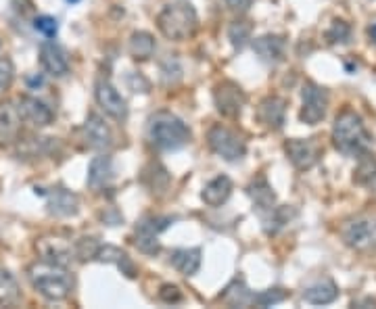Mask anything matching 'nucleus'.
Listing matches in <instances>:
<instances>
[{
    "label": "nucleus",
    "instance_id": "nucleus-4",
    "mask_svg": "<svg viewBox=\"0 0 376 309\" xmlns=\"http://www.w3.org/2000/svg\"><path fill=\"white\" fill-rule=\"evenodd\" d=\"M197 26H199V17H197L195 6L184 0L168 4L157 17L159 31L168 40H174V42H184V40L193 38V34L197 31Z\"/></svg>",
    "mask_w": 376,
    "mask_h": 309
},
{
    "label": "nucleus",
    "instance_id": "nucleus-12",
    "mask_svg": "<svg viewBox=\"0 0 376 309\" xmlns=\"http://www.w3.org/2000/svg\"><path fill=\"white\" fill-rule=\"evenodd\" d=\"M21 113L17 103L0 101V146H13L21 136Z\"/></svg>",
    "mask_w": 376,
    "mask_h": 309
},
{
    "label": "nucleus",
    "instance_id": "nucleus-7",
    "mask_svg": "<svg viewBox=\"0 0 376 309\" xmlns=\"http://www.w3.org/2000/svg\"><path fill=\"white\" fill-rule=\"evenodd\" d=\"M341 238L349 249L376 251V220H351L341 228Z\"/></svg>",
    "mask_w": 376,
    "mask_h": 309
},
{
    "label": "nucleus",
    "instance_id": "nucleus-19",
    "mask_svg": "<svg viewBox=\"0 0 376 309\" xmlns=\"http://www.w3.org/2000/svg\"><path fill=\"white\" fill-rule=\"evenodd\" d=\"M247 195L253 201V207L258 209L261 218H265L274 207H276V195L270 186V182L265 180V176H258L249 186H247Z\"/></svg>",
    "mask_w": 376,
    "mask_h": 309
},
{
    "label": "nucleus",
    "instance_id": "nucleus-17",
    "mask_svg": "<svg viewBox=\"0 0 376 309\" xmlns=\"http://www.w3.org/2000/svg\"><path fill=\"white\" fill-rule=\"evenodd\" d=\"M40 65L49 76H55V78H63L69 71L67 53L57 42H44L40 46Z\"/></svg>",
    "mask_w": 376,
    "mask_h": 309
},
{
    "label": "nucleus",
    "instance_id": "nucleus-26",
    "mask_svg": "<svg viewBox=\"0 0 376 309\" xmlns=\"http://www.w3.org/2000/svg\"><path fill=\"white\" fill-rule=\"evenodd\" d=\"M96 259L103 261V263H116L117 268H119L126 276H130V278L136 274V268H134L132 259L128 257L126 251H121V249H117V247H111V245L101 247L98 253H96Z\"/></svg>",
    "mask_w": 376,
    "mask_h": 309
},
{
    "label": "nucleus",
    "instance_id": "nucleus-22",
    "mask_svg": "<svg viewBox=\"0 0 376 309\" xmlns=\"http://www.w3.org/2000/svg\"><path fill=\"white\" fill-rule=\"evenodd\" d=\"M111 178H113V161H111V157H105V155L94 157L90 168H88V186L92 191H101V188H105L111 182Z\"/></svg>",
    "mask_w": 376,
    "mask_h": 309
},
{
    "label": "nucleus",
    "instance_id": "nucleus-1",
    "mask_svg": "<svg viewBox=\"0 0 376 309\" xmlns=\"http://www.w3.org/2000/svg\"><path fill=\"white\" fill-rule=\"evenodd\" d=\"M146 141L157 151H178L190 142V130L174 113L157 111L148 117Z\"/></svg>",
    "mask_w": 376,
    "mask_h": 309
},
{
    "label": "nucleus",
    "instance_id": "nucleus-24",
    "mask_svg": "<svg viewBox=\"0 0 376 309\" xmlns=\"http://www.w3.org/2000/svg\"><path fill=\"white\" fill-rule=\"evenodd\" d=\"M170 261L182 276H193L201 268V249H176Z\"/></svg>",
    "mask_w": 376,
    "mask_h": 309
},
{
    "label": "nucleus",
    "instance_id": "nucleus-5",
    "mask_svg": "<svg viewBox=\"0 0 376 309\" xmlns=\"http://www.w3.org/2000/svg\"><path fill=\"white\" fill-rule=\"evenodd\" d=\"M207 142L215 155H220L224 161H230V163L240 161L247 153V142L243 141V136H238L236 132L224 126H213L207 134Z\"/></svg>",
    "mask_w": 376,
    "mask_h": 309
},
{
    "label": "nucleus",
    "instance_id": "nucleus-6",
    "mask_svg": "<svg viewBox=\"0 0 376 309\" xmlns=\"http://www.w3.org/2000/svg\"><path fill=\"white\" fill-rule=\"evenodd\" d=\"M301 98H303V107L299 113V119L308 126L320 123L328 111V92L314 82H305L301 88Z\"/></svg>",
    "mask_w": 376,
    "mask_h": 309
},
{
    "label": "nucleus",
    "instance_id": "nucleus-39",
    "mask_svg": "<svg viewBox=\"0 0 376 309\" xmlns=\"http://www.w3.org/2000/svg\"><path fill=\"white\" fill-rule=\"evenodd\" d=\"M69 2H78V0H69Z\"/></svg>",
    "mask_w": 376,
    "mask_h": 309
},
{
    "label": "nucleus",
    "instance_id": "nucleus-37",
    "mask_svg": "<svg viewBox=\"0 0 376 309\" xmlns=\"http://www.w3.org/2000/svg\"><path fill=\"white\" fill-rule=\"evenodd\" d=\"M232 11H249V6L253 4V0H224Z\"/></svg>",
    "mask_w": 376,
    "mask_h": 309
},
{
    "label": "nucleus",
    "instance_id": "nucleus-13",
    "mask_svg": "<svg viewBox=\"0 0 376 309\" xmlns=\"http://www.w3.org/2000/svg\"><path fill=\"white\" fill-rule=\"evenodd\" d=\"M36 251H38L42 261L63 265V268H67L76 259L73 247L69 243H65L63 238H57V236H42V238H38L36 240Z\"/></svg>",
    "mask_w": 376,
    "mask_h": 309
},
{
    "label": "nucleus",
    "instance_id": "nucleus-25",
    "mask_svg": "<svg viewBox=\"0 0 376 309\" xmlns=\"http://www.w3.org/2000/svg\"><path fill=\"white\" fill-rule=\"evenodd\" d=\"M220 299L226 305H230V308H249V305H255V293H251L243 280L232 282Z\"/></svg>",
    "mask_w": 376,
    "mask_h": 309
},
{
    "label": "nucleus",
    "instance_id": "nucleus-11",
    "mask_svg": "<svg viewBox=\"0 0 376 309\" xmlns=\"http://www.w3.org/2000/svg\"><path fill=\"white\" fill-rule=\"evenodd\" d=\"M285 153L297 169H312L320 161L322 148L314 138H290L285 142Z\"/></svg>",
    "mask_w": 376,
    "mask_h": 309
},
{
    "label": "nucleus",
    "instance_id": "nucleus-10",
    "mask_svg": "<svg viewBox=\"0 0 376 309\" xmlns=\"http://www.w3.org/2000/svg\"><path fill=\"white\" fill-rule=\"evenodd\" d=\"M94 96H96L98 107L107 113L109 117H113L117 121H123L128 117V105H126L123 96L119 94V90L107 78H98L96 80Z\"/></svg>",
    "mask_w": 376,
    "mask_h": 309
},
{
    "label": "nucleus",
    "instance_id": "nucleus-31",
    "mask_svg": "<svg viewBox=\"0 0 376 309\" xmlns=\"http://www.w3.org/2000/svg\"><path fill=\"white\" fill-rule=\"evenodd\" d=\"M228 38L234 49L238 51L245 49V44L251 40V26L247 21H232V26L228 28Z\"/></svg>",
    "mask_w": 376,
    "mask_h": 309
},
{
    "label": "nucleus",
    "instance_id": "nucleus-32",
    "mask_svg": "<svg viewBox=\"0 0 376 309\" xmlns=\"http://www.w3.org/2000/svg\"><path fill=\"white\" fill-rule=\"evenodd\" d=\"M287 299V293L283 288H270V290H261L255 295V305L260 308H270V305H276L280 301Z\"/></svg>",
    "mask_w": 376,
    "mask_h": 309
},
{
    "label": "nucleus",
    "instance_id": "nucleus-3",
    "mask_svg": "<svg viewBox=\"0 0 376 309\" xmlns=\"http://www.w3.org/2000/svg\"><path fill=\"white\" fill-rule=\"evenodd\" d=\"M332 144L343 155H364L370 146V134L362 117L351 109L337 115L332 126Z\"/></svg>",
    "mask_w": 376,
    "mask_h": 309
},
{
    "label": "nucleus",
    "instance_id": "nucleus-14",
    "mask_svg": "<svg viewBox=\"0 0 376 309\" xmlns=\"http://www.w3.org/2000/svg\"><path fill=\"white\" fill-rule=\"evenodd\" d=\"M82 132H84V141H86L90 148L107 151L113 144V132H111V128L105 123V119L98 113H90L88 115Z\"/></svg>",
    "mask_w": 376,
    "mask_h": 309
},
{
    "label": "nucleus",
    "instance_id": "nucleus-36",
    "mask_svg": "<svg viewBox=\"0 0 376 309\" xmlns=\"http://www.w3.org/2000/svg\"><path fill=\"white\" fill-rule=\"evenodd\" d=\"M159 299L166 301V303H178V301H182V293L174 284H163L161 290H159Z\"/></svg>",
    "mask_w": 376,
    "mask_h": 309
},
{
    "label": "nucleus",
    "instance_id": "nucleus-30",
    "mask_svg": "<svg viewBox=\"0 0 376 309\" xmlns=\"http://www.w3.org/2000/svg\"><path fill=\"white\" fill-rule=\"evenodd\" d=\"M98 249H101V245H98L96 238H92V236H82L80 240L73 243V255H76V259H80V261L96 259Z\"/></svg>",
    "mask_w": 376,
    "mask_h": 309
},
{
    "label": "nucleus",
    "instance_id": "nucleus-21",
    "mask_svg": "<svg viewBox=\"0 0 376 309\" xmlns=\"http://www.w3.org/2000/svg\"><path fill=\"white\" fill-rule=\"evenodd\" d=\"M232 195V180L228 176H218L213 180H209L203 188L201 198L209 207H220L224 205Z\"/></svg>",
    "mask_w": 376,
    "mask_h": 309
},
{
    "label": "nucleus",
    "instance_id": "nucleus-38",
    "mask_svg": "<svg viewBox=\"0 0 376 309\" xmlns=\"http://www.w3.org/2000/svg\"><path fill=\"white\" fill-rule=\"evenodd\" d=\"M370 36H372V40H375V42H376V24H375V26H372V28H370Z\"/></svg>",
    "mask_w": 376,
    "mask_h": 309
},
{
    "label": "nucleus",
    "instance_id": "nucleus-8",
    "mask_svg": "<svg viewBox=\"0 0 376 309\" xmlns=\"http://www.w3.org/2000/svg\"><path fill=\"white\" fill-rule=\"evenodd\" d=\"M172 224L170 218H161V216H146L145 220H141L136 226V234H134V245L143 251V253H159V234Z\"/></svg>",
    "mask_w": 376,
    "mask_h": 309
},
{
    "label": "nucleus",
    "instance_id": "nucleus-2",
    "mask_svg": "<svg viewBox=\"0 0 376 309\" xmlns=\"http://www.w3.org/2000/svg\"><path fill=\"white\" fill-rule=\"evenodd\" d=\"M28 280L34 286V290L40 293L46 301H63L69 297L73 288V276L67 272V268L42 259L29 265Z\"/></svg>",
    "mask_w": 376,
    "mask_h": 309
},
{
    "label": "nucleus",
    "instance_id": "nucleus-35",
    "mask_svg": "<svg viewBox=\"0 0 376 309\" xmlns=\"http://www.w3.org/2000/svg\"><path fill=\"white\" fill-rule=\"evenodd\" d=\"M330 42H345L349 38V26L345 21H335V26L326 34Z\"/></svg>",
    "mask_w": 376,
    "mask_h": 309
},
{
    "label": "nucleus",
    "instance_id": "nucleus-9",
    "mask_svg": "<svg viewBox=\"0 0 376 309\" xmlns=\"http://www.w3.org/2000/svg\"><path fill=\"white\" fill-rule=\"evenodd\" d=\"M213 103H215V109L222 115L238 117L247 103V96L240 86L234 84L230 80H224L213 88Z\"/></svg>",
    "mask_w": 376,
    "mask_h": 309
},
{
    "label": "nucleus",
    "instance_id": "nucleus-16",
    "mask_svg": "<svg viewBox=\"0 0 376 309\" xmlns=\"http://www.w3.org/2000/svg\"><path fill=\"white\" fill-rule=\"evenodd\" d=\"M285 115H287V101L280 96H265L255 111V117L268 130H280L285 126Z\"/></svg>",
    "mask_w": 376,
    "mask_h": 309
},
{
    "label": "nucleus",
    "instance_id": "nucleus-20",
    "mask_svg": "<svg viewBox=\"0 0 376 309\" xmlns=\"http://www.w3.org/2000/svg\"><path fill=\"white\" fill-rule=\"evenodd\" d=\"M285 38L283 36H274V34H265L260 36L255 42H253V51L260 55V59L263 63H278L283 61L285 56Z\"/></svg>",
    "mask_w": 376,
    "mask_h": 309
},
{
    "label": "nucleus",
    "instance_id": "nucleus-28",
    "mask_svg": "<svg viewBox=\"0 0 376 309\" xmlns=\"http://www.w3.org/2000/svg\"><path fill=\"white\" fill-rule=\"evenodd\" d=\"M21 290H19V284L17 280L4 270L0 268V305H11L19 299Z\"/></svg>",
    "mask_w": 376,
    "mask_h": 309
},
{
    "label": "nucleus",
    "instance_id": "nucleus-15",
    "mask_svg": "<svg viewBox=\"0 0 376 309\" xmlns=\"http://www.w3.org/2000/svg\"><path fill=\"white\" fill-rule=\"evenodd\" d=\"M17 107L21 113L24 123H28L31 128H46L53 123V111L46 103L38 101L36 96H21L17 101Z\"/></svg>",
    "mask_w": 376,
    "mask_h": 309
},
{
    "label": "nucleus",
    "instance_id": "nucleus-23",
    "mask_svg": "<svg viewBox=\"0 0 376 309\" xmlns=\"http://www.w3.org/2000/svg\"><path fill=\"white\" fill-rule=\"evenodd\" d=\"M339 297V286L332 280H320L303 290V301L312 305H328Z\"/></svg>",
    "mask_w": 376,
    "mask_h": 309
},
{
    "label": "nucleus",
    "instance_id": "nucleus-29",
    "mask_svg": "<svg viewBox=\"0 0 376 309\" xmlns=\"http://www.w3.org/2000/svg\"><path fill=\"white\" fill-rule=\"evenodd\" d=\"M353 180L360 184V186H366V188H372L376 191V159L375 157H364L360 161V166L355 169V176Z\"/></svg>",
    "mask_w": 376,
    "mask_h": 309
},
{
    "label": "nucleus",
    "instance_id": "nucleus-34",
    "mask_svg": "<svg viewBox=\"0 0 376 309\" xmlns=\"http://www.w3.org/2000/svg\"><path fill=\"white\" fill-rule=\"evenodd\" d=\"M13 78H15V67H13V61H11V59H6V56H2V59H0V92H4V90L11 86Z\"/></svg>",
    "mask_w": 376,
    "mask_h": 309
},
{
    "label": "nucleus",
    "instance_id": "nucleus-18",
    "mask_svg": "<svg viewBox=\"0 0 376 309\" xmlns=\"http://www.w3.org/2000/svg\"><path fill=\"white\" fill-rule=\"evenodd\" d=\"M40 195H46V207H49V213L51 216H57V218H71V216H78L80 211V198L78 195L65 191V188H55L51 193H42Z\"/></svg>",
    "mask_w": 376,
    "mask_h": 309
},
{
    "label": "nucleus",
    "instance_id": "nucleus-33",
    "mask_svg": "<svg viewBox=\"0 0 376 309\" xmlns=\"http://www.w3.org/2000/svg\"><path fill=\"white\" fill-rule=\"evenodd\" d=\"M34 28L38 29L42 36H46V38H55L59 31V24L55 17H51V15H42V17H36Z\"/></svg>",
    "mask_w": 376,
    "mask_h": 309
},
{
    "label": "nucleus",
    "instance_id": "nucleus-27",
    "mask_svg": "<svg viewBox=\"0 0 376 309\" xmlns=\"http://www.w3.org/2000/svg\"><path fill=\"white\" fill-rule=\"evenodd\" d=\"M155 53V40L148 31H136L130 38V55L136 61H146Z\"/></svg>",
    "mask_w": 376,
    "mask_h": 309
}]
</instances>
